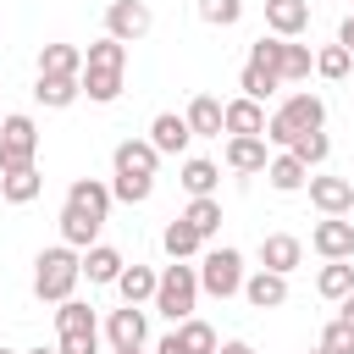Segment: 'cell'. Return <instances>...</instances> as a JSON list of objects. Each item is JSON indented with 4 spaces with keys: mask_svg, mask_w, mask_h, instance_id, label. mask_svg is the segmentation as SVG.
<instances>
[{
    "mask_svg": "<svg viewBox=\"0 0 354 354\" xmlns=\"http://www.w3.org/2000/svg\"><path fill=\"white\" fill-rule=\"evenodd\" d=\"M310 127H326V100H321V94H288V100L266 116V133H260V138L288 149V144H293L299 133H310Z\"/></svg>",
    "mask_w": 354,
    "mask_h": 354,
    "instance_id": "obj_1",
    "label": "cell"
},
{
    "mask_svg": "<svg viewBox=\"0 0 354 354\" xmlns=\"http://www.w3.org/2000/svg\"><path fill=\"white\" fill-rule=\"evenodd\" d=\"M77 277H83V254H77L72 243H55V249H44V254L33 260V293H39L44 304L72 299Z\"/></svg>",
    "mask_w": 354,
    "mask_h": 354,
    "instance_id": "obj_2",
    "label": "cell"
},
{
    "mask_svg": "<svg viewBox=\"0 0 354 354\" xmlns=\"http://www.w3.org/2000/svg\"><path fill=\"white\" fill-rule=\"evenodd\" d=\"M171 326L177 321H188L194 315V304H199V271L188 266V260H171L166 271H160V282H155V299H149Z\"/></svg>",
    "mask_w": 354,
    "mask_h": 354,
    "instance_id": "obj_3",
    "label": "cell"
},
{
    "mask_svg": "<svg viewBox=\"0 0 354 354\" xmlns=\"http://www.w3.org/2000/svg\"><path fill=\"white\" fill-rule=\"evenodd\" d=\"M194 271H199V288H205L210 299H232V293L243 288V254H238V249H227V243H221V249H210Z\"/></svg>",
    "mask_w": 354,
    "mask_h": 354,
    "instance_id": "obj_4",
    "label": "cell"
},
{
    "mask_svg": "<svg viewBox=\"0 0 354 354\" xmlns=\"http://www.w3.org/2000/svg\"><path fill=\"white\" fill-rule=\"evenodd\" d=\"M33 155H39V127H33V116H6L0 122V171H17V166H33Z\"/></svg>",
    "mask_w": 354,
    "mask_h": 354,
    "instance_id": "obj_5",
    "label": "cell"
},
{
    "mask_svg": "<svg viewBox=\"0 0 354 354\" xmlns=\"http://www.w3.org/2000/svg\"><path fill=\"white\" fill-rule=\"evenodd\" d=\"M149 28H155V17H149L144 0H111V6H105V33H111V39L133 44V39H144Z\"/></svg>",
    "mask_w": 354,
    "mask_h": 354,
    "instance_id": "obj_6",
    "label": "cell"
},
{
    "mask_svg": "<svg viewBox=\"0 0 354 354\" xmlns=\"http://www.w3.org/2000/svg\"><path fill=\"white\" fill-rule=\"evenodd\" d=\"M310 249H315L321 260H354V221H343V216H326V221H315V232H310Z\"/></svg>",
    "mask_w": 354,
    "mask_h": 354,
    "instance_id": "obj_7",
    "label": "cell"
},
{
    "mask_svg": "<svg viewBox=\"0 0 354 354\" xmlns=\"http://www.w3.org/2000/svg\"><path fill=\"white\" fill-rule=\"evenodd\" d=\"M304 188H310V205L321 216H348L354 210V183L348 177H310Z\"/></svg>",
    "mask_w": 354,
    "mask_h": 354,
    "instance_id": "obj_8",
    "label": "cell"
},
{
    "mask_svg": "<svg viewBox=\"0 0 354 354\" xmlns=\"http://www.w3.org/2000/svg\"><path fill=\"white\" fill-rule=\"evenodd\" d=\"M221 127H227L232 138H260V133H266V111H260V100H249V94L227 100V105H221Z\"/></svg>",
    "mask_w": 354,
    "mask_h": 354,
    "instance_id": "obj_9",
    "label": "cell"
},
{
    "mask_svg": "<svg viewBox=\"0 0 354 354\" xmlns=\"http://www.w3.org/2000/svg\"><path fill=\"white\" fill-rule=\"evenodd\" d=\"M105 337H111V348H144V337H149V321H144V310H138V304H122V310H111V321H105Z\"/></svg>",
    "mask_w": 354,
    "mask_h": 354,
    "instance_id": "obj_10",
    "label": "cell"
},
{
    "mask_svg": "<svg viewBox=\"0 0 354 354\" xmlns=\"http://www.w3.org/2000/svg\"><path fill=\"white\" fill-rule=\"evenodd\" d=\"M238 293H243V299H249L254 310H277V304H288V277H282V271H266V266H260L254 277H243V288H238Z\"/></svg>",
    "mask_w": 354,
    "mask_h": 354,
    "instance_id": "obj_11",
    "label": "cell"
},
{
    "mask_svg": "<svg viewBox=\"0 0 354 354\" xmlns=\"http://www.w3.org/2000/svg\"><path fill=\"white\" fill-rule=\"evenodd\" d=\"M299 260H304V243L293 238V232H271V238H260V266L266 271H299Z\"/></svg>",
    "mask_w": 354,
    "mask_h": 354,
    "instance_id": "obj_12",
    "label": "cell"
},
{
    "mask_svg": "<svg viewBox=\"0 0 354 354\" xmlns=\"http://www.w3.org/2000/svg\"><path fill=\"white\" fill-rule=\"evenodd\" d=\"M266 28L277 39H299L310 28V6L304 0H266Z\"/></svg>",
    "mask_w": 354,
    "mask_h": 354,
    "instance_id": "obj_13",
    "label": "cell"
},
{
    "mask_svg": "<svg viewBox=\"0 0 354 354\" xmlns=\"http://www.w3.org/2000/svg\"><path fill=\"white\" fill-rule=\"evenodd\" d=\"M183 122H188L194 138H221V133H227V127H221V100H216V94H194Z\"/></svg>",
    "mask_w": 354,
    "mask_h": 354,
    "instance_id": "obj_14",
    "label": "cell"
},
{
    "mask_svg": "<svg viewBox=\"0 0 354 354\" xmlns=\"http://www.w3.org/2000/svg\"><path fill=\"white\" fill-rule=\"evenodd\" d=\"M188 138H194V133H188V122H183L177 111H160V116L149 122V144H155L160 155H183Z\"/></svg>",
    "mask_w": 354,
    "mask_h": 354,
    "instance_id": "obj_15",
    "label": "cell"
},
{
    "mask_svg": "<svg viewBox=\"0 0 354 354\" xmlns=\"http://www.w3.org/2000/svg\"><path fill=\"white\" fill-rule=\"evenodd\" d=\"M111 160H116V171H138V177H155V166H160V149H155L149 138H122Z\"/></svg>",
    "mask_w": 354,
    "mask_h": 354,
    "instance_id": "obj_16",
    "label": "cell"
},
{
    "mask_svg": "<svg viewBox=\"0 0 354 354\" xmlns=\"http://www.w3.org/2000/svg\"><path fill=\"white\" fill-rule=\"evenodd\" d=\"M66 205H77V210H88V216L105 221L116 199H111V183H100V177H77V183L66 188Z\"/></svg>",
    "mask_w": 354,
    "mask_h": 354,
    "instance_id": "obj_17",
    "label": "cell"
},
{
    "mask_svg": "<svg viewBox=\"0 0 354 354\" xmlns=\"http://www.w3.org/2000/svg\"><path fill=\"white\" fill-rule=\"evenodd\" d=\"M266 177H271V188H277V194H299V188L310 183V166H304L293 149H282L277 160H266Z\"/></svg>",
    "mask_w": 354,
    "mask_h": 354,
    "instance_id": "obj_18",
    "label": "cell"
},
{
    "mask_svg": "<svg viewBox=\"0 0 354 354\" xmlns=\"http://www.w3.org/2000/svg\"><path fill=\"white\" fill-rule=\"evenodd\" d=\"M100 216H88V210H77V205H61V243H72V249H88L94 238H100Z\"/></svg>",
    "mask_w": 354,
    "mask_h": 354,
    "instance_id": "obj_19",
    "label": "cell"
},
{
    "mask_svg": "<svg viewBox=\"0 0 354 354\" xmlns=\"http://www.w3.org/2000/svg\"><path fill=\"white\" fill-rule=\"evenodd\" d=\"M266 138H227V166L238 171V177H254V171H266Z\"/></svg>",
    "mask_w": 354,
    "mask_h": 354,
    "instance_id": "obj_20",
    "label": "cell"
},
{
    "mask_svg": "<svg viewBox=\"0 0 354 354\" xmlns=\"http://www.w3.org/2000/svg\"><path fill=\"white\" fill-rule=\"evenodd\" d=\"M39 188H44L39 166H17V171H0V199H6V205H28V199H39Z\"/></svg>",
    "mask_w": 354,
    "mask_h": 354,
    "instance_id": "obj_21",
    "label": "cell"
},
{
    "mask_svg": "<svg viewBox=\"0 0 354 354\" xmlns=\"http://www.w3.org/2000/svg\"><path fill=\"white\" fill-rule=\"evenodd\" d=\"M122 266H127V260H122L111 243H88V249H83V277H88V282H116Z\"/></svg>",
    "mask_w": 354,
    "mask_h": 354,
    "instance_id": "obj_22",
    "label": "cell"
},
{
    "mask_svg": "<svg viewBox=\"0 0 354 354\" xmlns=\"http://www.w3.org/2000/svg\"><path fill=\"white\" fill-rule=\"evenodd\" d=\"M83 66H94V72H127V44L105 33V39H94L83 50Z\"/></svg>",
    "mask_w": 354,
    "mask_h": 354,
    "instance_id": "obj_23",
    "label": "cell"
},
{
    "mask_svg": "<svg viewBox=\"0 0 354 354\" xmlns=\"http://www.w3.org/2000/svg\"><path fill=\"white\" fill-rule=\"evenodd\" d=\"M39 72H50V77H77V72H83V50H77V44H44V50H39Z\"/></svg>",
    "mask_w": 354,
    "mask_h": 354,
    "instance_id": "obj_24",
    "label": "cell"
},
{
    "mask_svg": "<svg viewBox=\"0 0 354 354\" xmlns=\"http://www.w3.org/2000/svg\"><path fill=\"white\" fill-rule=\"evenodd\" d=\"M77 94H83V88H77V77H50V72H39V83H33V100H39V105H50V111H66Z\"/></svg>",
    "mask_w": 354,
    "mask_h": 354,
    "instance_id": "obj_25",
    "label": "cell"
},
{
    "mask_svg": "<svg viewBox=\"0 0 354 354\" xmlns=\"http://www.w3.org/2000/svg\"><path fill=\"white\" fill-rule=\"evenodd\" d=\"M55 332H61V337H88V332H100V321H94L88 304L61 299V310H55Z\"/></svg>",
    "mask_w": 354,
    "mask_h": 354,
    "instance_id": "obj_26",
    "label": "cell"
},
{
    "mask_svg": "<svg viewBox=\"0 0 354 354\" xmlns=\"http://www.w3.org/2000/svg\"><path fill=\"white\" fill-rule=\"evenodd\" d=\"M183 221H188L199 238H216V232H221V199H216V194H199V199L183 210Z\"/></svg>",
    "mask_w": 354,
    "mask_h": 354,
    "instance_id": "obj_27",
    "label": "cell"
},
{
    "mask_svg": "<svg viewBox=\"0 0 354 354\" xmlns=\"http://www.w3.org/2000/svg\"><path fill=\"white\" fill-rule=\"evenodd\" d=\"M155 282H160V271H149V266H122V277H116V288H122L127 304L155 299Z\"/></svg>",
    "mask_w": 354,
    "mask_h": 354,
    "instance_id": "obj_28",
    "label": "cell"
},
{
    "mask_svg": "<svg viewBox=\"0 0 354 354\" xmlns=\"http://www.w3.org/2000/svg\"><path fill=\"white\" fill-rule=\"evenodd\" d=\"M77 88H83L94 105H111V100L122 94V72H94V66H83V72H77Z\"/></svg>",
    "mask_w": 354,
    "mask_h": 354,
    "instance_id": "obj_29",
    "label": "cell"
},
{
    "mask_svg": "<svg viewBox=\"0 0 354 354\" xmlns=\"http://www.w3.org/2000/svg\"><path fill=\"white\" fill-rule=\"evenodd\" d=\"M315 293H321V299H343V293H354V266H348V260H326L321 277H315Z\"/></svg>",
    "mask_w": 354,
    "mask_h": 354,
    "instance_id": "obj_30",
    "label": "cell"
},
{
    "mask_svg": "<svg viewBox=\"0 0 354 354\" xmlns=\"http://www.w3.org/2000/svg\"><path fill=\"white\" fill-rule=\"evenodd\" d=\"M310 66H315L310 44H293V39H282V61H277V77H282V83H299V77H310Z\"/></svg>",
    "mask_w": 354,
    "mask_h": 354,
    "instance_id": "obj_31",
    "label": "cell"
},
{
    "mask_svg": "<svg viewBox=\"0 0 354 354\" xmlns=\"http://www.w3.org/2000/svg\"><path fill=\"white\" fill-rule=\"evenodd\" d=\"M216 183H221V166H216V160H199V155L183 160V188H188L194 199H199V194H216Z\"/></svg>",
    "mask_w": 354,
    "mask_h": 354,
    "instance_id": "obj_32",
    "label": "cell"
},
{
    "mask_svg": "<svg viewBox=\"0 0 354 354\" xmlns=\"http://www.w3.org/2000/svg\"><path fill=\"white\" fill-rule=\"evenodd\" d=\"M160 243H166V254H171V260H188V254H199V249H205V238H199V232H194L183 216H177V221L160 232Z\"/></svg>",
    "mask_w": 354,
    "mask_h": 354,
    "instance_id": "obj_33",
    "label": "cell"
},
{
    "mask_svg": "<svg viewBox=\"0 0 354 354\" xmlns=\"http://www.w3.org/2000/svg\"><path fill=\"white\" fill-rule=\"evenodd\" d=\"M177 343H183V354H216V326L210 321H177Z\"/></svg>",
    "mask_w": 354,
    "mask_h": 354,
    "instance_id": "obj_34",
    "label": "cell"
},
{
    "mask_svg": "<svg viewBox=\"0 0 354 354\" xmlns=\"http://www.w3.org/2000/svg\"><path fill=\"white\" fill-rule=\"evenodd\" d=\"M238 88H243L249 100H260V105H266V100L282 88V77H277V72H266V66H249V61H243V72H238Z\"/></svg>",
    "mask_w": 354,
    "mask_h": 354,
    "instance_id": "obj_35",
    "label": "cell"
},
{
    "mask_svg": "<svg viewBox=\"0 0 354 354\" xmlns=\"http://www.w3.org/2000/svg\"><path fill=\"white\" fill-rule=\"evenodd\" d=\"M155 194V177H138V171H116V183H111V199H122V205H144Z\"/></svg>",
    "mask_w": 354,
    "mask_h": 354,
    "instance_id": "obj_36",
    "label": "cell"
},
{
    "mask_svg": "<svg viewBox=\"0 0 354 354\" xmlns=\"http://www.w3.org/2000/svg\"><path fill=\"white\" fill-rule=\"evenodd\" d=\"M288 149H293V155H299V160H304V166H321V160H326V155H332V138H326V133H321V127H310V133H299V138H293V144H288Z\"/></svg>",
    "mask_w": 354,
    "mask_h": 354,
    "instance_id": "obj_37",
    "label": "cell"
},
{
    "mask_svg": "<svg viewBox=\"0 0 354 354\" xmlns=\"http://www.w3.org/2000/svg\"><path fill=\"white\" fill-rule=\"evenodd\" d=\"M315 72H321L326 83H337V77H348V72H354V55H348L343 44H326V50L315 55Z\"/></svg>",
    "mask_w": 354,
    "mask_h": 354,
    "instance_id": "obj_38",
    "label": "cell"
},
{
    "mask_svg": "<svg viewBox=\"0 0 354 354\" xmlns=\"http://www.w3.org/2000/svg\"><path fill=\"white\" fill-rule=\"evenodd\" d=\"M315 348H321V354H354V326H348V321H326Z\"/></svg>",
    "mask_w": 354,
    "mask_h": 354,
    "instance_id": "obj_39",
    "label": "cell"
},
{
    "mask_svg": "<svg viewBox=\"0 0 354 354\" xmlns=\"http://www.w3.org/2000/svg\"><path fill=\"white\" fill-rule=\"evenodd\" d=\"M243 17V0H199V22H210V28H232Z\"/></svg>",
    "mask_w": 354,
    "mask_h": 354,
    "instance_id": "obj_40",
    "label": "cell"
},
{
    "mask_svg": "<svg viewBox=\"0 0 354 354\" xmlns=\"http://www.w3.org/2000/svg\"><path fill=\"white\" fill-rule=\"evenodd\" d=\"M277 61H282V39H277V33H271V39L260 33V39L249 44V66H266V72H277Z\"/></svg>",
    "mask_w": 354,
    "mask_h": 354,
    "instance_id": "obj_41",
    "label": "cell"
},
{
    "mask_svg": "<svg viewBox=\"0 0 354 354\" xmlns=\"http://www.w3.org/2000/svg\"><path fill=\"white\" fill-rule=\"evenodd\" d=\"M55 348H61V354H100V332H88V337H61Z\"/></svg>",
    "mask_w": 354,
    "mask_h": 354,
    "instance_id": "obj_42",
    "label": "cell"
},
{
    "mask_svg": "<svg viewBox=\"0 0 354 354\" xmlns=\"http://www.w3.org/2000/svg\"><path fill=\"white\" fill-rule=\"evenodd\" d=\"M337 44L354 55V17H343V28H337Z\"/></svg>",
    "mask_w": 354,
    "mask_h": 354,
    "instance_id": "obj_43",
    "label": "cell"
},
{
    "mask_svg": "<svg viewBox=\"0 0 354 354\" xmlns=\"http://www.w3.org/2000/svg\"><path fill=\"white\" fill-rule=\"evenodd\" d=\"M155 354H183V343H177V332H166V337L155 343Z\"/></svg>",
    "mask_w": 354,
    "mask_h": 354,
    "instance_id": "obj_44",
    "label": "cell"
},
{
    "mask_svg": "<svg viewBox=\"0 0 354 354\" xmlns=\"http://www.w3.org/2000/svg\"><path fill=\"white\" fill-rule=\"evenodd\" d=\"M216 354H254V348H249L243 337H232V343H216Z\"/></svg>",
    "mask_w": 354,
    "mask_h": 354,
    "instance_id": "obj_45",
    "label": "cell"
},
{
    "mask_svg": "<svg viewBox=\"0 0 354 354\" xmlns=\"http://www.w3.org/2000/svg\"><path fill=\"white\" fill-rule=\"evenodd\" d=\"M337 304H343V315H337V321H348V326H354V293H343Z\"/></svg>",
    "mask_w": 354,
    "mask_h": 354,
    "instance_id": "obj_46",
    "label": "cell"
},
{
    "mask_svg": "<svg viewBox=\"0 0 354 354\" xmlns=\"http://www.w3.org/2000/svg\"><path fill=\"white\" fill-rule=\"evenodd\" d=\"M28 354H61V348H28Z\"/></svg>",
    "mask_w": 354,
    "mask_h": 354,
    "instance_id": "obj_47",
    "label": "cell"
},
{
    "mask_svg": "<svg viewBox=\"0 0 354 354\" xmlns=\"http://www.w3.org/2000/svg\"><path fill=\"white\" fill-rule=\"evenodd\" d=\"M111 354H144V348H111Z\"/></svg>",
    "mask_w": 354,
    "mask_h": 354,
    "instance_id": "obj_48",
    "label": "cell"
},
{
    "mask_svg": "<svg viewBox=\"0 0 354 354\" xmlns=\"http://www.w3.org/2000/svg\"><path fill=\"white\" fill-rule=\"evenodd\" d=\"M310 354H321V348H310Z\"/></svg>",
    "mask_w": 354,
    "mask_h": 354,
    "instance_id": "obj_49",
    "label": "cell"
},
{
    "mask_svg": "<svg viewBox=\"0 0 354 354\" xmlns=\"http://www.w3.org/2000/svg\"><path fill=\"white\" fill-rule=\"evenodd\" d=\"M0 354H11V348H0Z\"/></svg>",
    "mask_w": 354,
    "mask_h": 354,
    "instance_id": "obj_50",
    "label": "cell"
},
{
    "mask_svg": "<svg viewBox=\"0 0 354 354\" xmlns=\"http://www.w3.org/2000/svg\"><path fill=\"white\" fill-rule=\"evenodd\" d=\"M348 17H354V11H348Z\"/></svg>",
    "mask_w": 354,
    "mask_h": 354,
    "instance_id": "obj_51",
    "label": "cell"
}]
</instances>
